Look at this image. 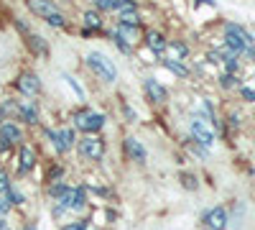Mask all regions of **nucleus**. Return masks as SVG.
<instances>
[{"mask_svg": "<svg viewBox=\"0 0 255 230\" xmlns=\"http://www.w3.org/2000/svg\"><path fill=\"white\" fill-rule=\"evenodd\" d=\"M138 20H140V18H138L135 13H123V15H120V23H125V26H138Z\"/></svg>", "mask_w": 255, "mask_h": 230, "instance_id": "24", "label": "nucleus"}, {"mask_svg": "<svg viewBox=\"0 0 255 230\" xmlns=\"http://www.w3.org/2000/svg\"><path fill=\"white\" fill-rule=\"evenodd\" d=\"M191 136H194V141H199L202 146H212V143H215V133H212V128L202 118L191 120Z\"/></svg>", "mask_w": 255, "mask_h": 230, "instance_id": "6", "label": "nucleus"}, {"mask_svg": "<svg viewBox=\"0 0 255 230\" xmlns=\"http://www.w3.org/2000/svg\"><path fill=\"white\" fill-rule=\"evenodd\" d=\"M84 64H87L102 82H115L118 79V67L100 51H90L87 56H84Z\"/></svg>", "mask_w": 255, "mask_h": 230, "instance_id": "1", "label": "nucleus"}, {"mask_svg": "<svg viewBox=\"0 0 255 230\" xmlns=\"http://www.w3.org/2000/svg\"><path fill=\"white\" fill-rule=\"evenodd\" d=\"M84 23H87V31H92V28H100L102 26V18L95 10H90V13H84Z\"/></svg>", "mask_w": 255, "mask_h": 230, "instance_id": "20", "label": "nucleus"}, {"mask_svg": "<svg viewBox=\"0 0 255 230\" xmlns=\"http://www.w3.org/2000/svg\"><path fill=\"white\" fill-rule=\"evenodd\" d=\"M95 3H97L100 10H110L113 8V0H95Z\"/></svg>", "mask_w": 255, "mask_h": 230, "instance_id": "35", "label": "nucleus"}, {"mask_svg": "<svg viewBox=\"0 0 255 230\" xmlns=\"http://www.w3.org/2000/svg\"><path fill=\"white\" fill-rule=\"evenodd\" d=\"M74 125L77 128H82L84 133H97L105 128V115L102 113H77L74 115Z\"/></svg>", "mask_w": 255, "mask_h": 230, "instance_id": "3", "label": "nucleus"}, {"mask_svg": "<svg viewBox=\"0 0 255 230\" xmlns=\"http://www.w3.org/2000/svg\"><path fill=\"white\" fill-rule=\"evenodd\" d=\"M232 85H235V77H232V74H225V77H222V87H232Z\"/></svg>", "mask_w": 255, "mask_h": 230, "instance_id": "36", "label": "nucleus"}, {"mask_svg": "<svg viewBox=\"0 0 255 230\" xmlns=\"http://www.w3.org/2000/svg\"><path fill=\"white\" fill-rule=\"evenodd\" d=\"M67 190H69V187L64 184V182H59V184H54V187H51V197H56V200H59V197H61L64 192H67Z\"/></svg>", "mask_w": 255, "mask_h": 230, "instance_id": "28", "label": "nucleus"}, {"mask_svg": "<svg viewBox=\"0 0 255 230\" xmlns=\"http://www.w3.org/2000/svg\"><path fill=\"white\" fill-rule=\"evenodd\" d=\"M118 36H120V38H128V44H130V41L135 38V28H133V26H125V23H120Z\"/></svg>", "mask_w": 255, "mask_h": 230, "instance_id": "22", "label": "nucleus"}, {"mask_svg": "<svg viewBox=\"0 0 255 230\" xmlns=\"http://www.w3.org/2000/svg\"><path fill=\"white\" fill-rule=\"evenodd\" d=\"M243 97H245L248 102H255V90H253V87H243Z\"/></svg>", "mask_w": 255, "mask_h": 230, "instance_id": "34", "label": "nucleus"}, {"mask_svg": "<svg viewBox=\"0 0 255 230\" xmlns=\"http://www.w3.org/2000/svg\"><path fill=\"white\" fill-rule=\"evenodd\" d=\"M28 5H31V10H33V13H41V15L54 13V5L49 3V0H28Z\"/></svg>", "mask_w": 255, "mask_h": 230, "instance_id": "16", "label": "nucleus"}, {"mask_svg": "<svg viewBox=\"0 0 255 230\" xmlns=\"http://www.w3.org/2000/svg\"><path fill=\"white\" fill-rule=\"evenodd\" d=\"M113 38H115V44H118V49H120L123 54H133V49H130V44H128V41H125V38H120L118 33H115Z\"/></svg>", "mask_w": 255, "mask_h": 230, "instance_id": "26", "label": "nucleus"}, {"mask_svg": "<svg viewBox=\"0 0 255 230\" xmlns=\"http://www.w3.org/2000/svg\"><path fill=\"white\" fill-rule=\"evenodd\" d=\"M33 166H36V154H33L31 146H23V149H20V154H18V169H20V174L31 172Z\"/></svg>", "mask_w": 255, "mask_h": 230, "instance_id": "11", "label": "nucleus"}, {"mask_svg": "<svg viewBox=\"0 0 255 230\" xmlns=\"http://www.w3.org/2000/svg\"><path fill=\"white\" fill-rule=\"evenodd\" d=\"M59 177H61V169H59V166L49 172V182H54V179H59Z\"/></svg>", "mask_w": 255, "mask_h": 230, "instance_id": "38", "label": "nucleus"}, {"mask_svg": "<svg viewBox=\"0 0 255 230\" xmlns=\"http://www.w3.org/2000/svg\"><path fill=\"white\" fill-rule=\"evenodd\" d=\"M204 223L209 230H225L227 228V213L225 207H212V210L204 215Z\"/></svg>", "mask_w": 255, "mask_h": 230, "instance_id": "7", "label": "nucleus"}, {"mask_svg": "<svg viewBox=\"0 0 255 230\" xmlns=\"http://www.w3.org/2000/svg\"><path fill=\"white\" fill-rule=\"evenodd\" d=\"M181 182H184L186 190H197V179L191 177V174H184V177H181Z\"/></svg>", "mask_w": 255, "mask_h": 230, "instance_id": "31", "label": "nucleus"}, {"mask_svg": "<svg viewBox=\"0 0 255 230\" xmlns=\"http://www.w3.org/2000/svg\"><path fill=\"white\" fill-rule=\"evenodd\" d=\"M72 197H74V190L69 187V190L59 197V205H61V207H72Z\"/></svg>", "mask_w": 255, "mask_h": 230, "instance_id": "27", "label": "nucleus"}, {"mask_svg": "<svg viewBox=\"0 0 255 230\" xmlns=\"http://www.w3.org/2000/svg\"><path fill=\"white\" fill-rule=\"evenodd\" d=\"M18 141H20V128L13 123H5L3 128H0V149H10Z\"/></svg>", "mask_w": 255, "mask_h": 230, "instance_id": "9", "label": "nucleus"}, {"mask_svg": "<svg viewBox=\"0 0 255 230\" xmlns=\"http://www.w3.org/2000/svg\"><path fill=\"white\" fill-rule=\"evenodd\" d=\"M46 18V23L49 26H54V28H61V26H67V18H64L59 10H54V13H49V15H44Z\"/></svg>", "mask_w": 255, "mask_h": 230, "instance_id": "18", "label": "nucleus"}, {"mask_svg": "<svg viewBox=\"0 0 255 230\" xmlns=\"http://www.w3.org/2000/svg\"><path fill=\"white\" fill-rule=\"evenodd\" d=\"M0 118H3V108H0Z\"/></svg>", "mask_w": 255, "mask_h": 230, "instance_id": "41", "label": "nucleus"}, {"mask_svg": "<svg viewBox=\"0 0 255 230\" xmlns=\"http://www.w3.org/2000/svg\"><path fill=\"white\" fill-rule=\"evenodd\" d=\"M225 41H227L230 51H235V54H240V51H245V46H250V36L235 23H230L225 28Z\"/></svg>", "mask_w": 255, "mask_h": 230, "instance_id": "2", "label": "nucleus"}, {"mask_svg": "<svg viewBox=\"0 0 255 230\" xmlns=\"http://www.w3.org/2000/svg\"><path fill=\"white\" fill-rule=\"evenodd\" d=\"M31 46H33L36 51H44V49H46V44H41L38 36H31Z\"/></svg>", "mask_w": 255, "mask_h": 230, "instance_id": "33", "label": "nucleus"}, {"mask_svg": "<svg viewBox=\"0 0 255 230\" xmlns=\"http://www.w3.org/2000/svg\"><path fill=\"white\" fill-rule=\"evenodd\" d=\"M18 113H20V118H23L26 123H38V113H36V108H31V105H20L18 108Z\"/></svg>", "mask_w": 255, "mask_h": 230, "instance_id": "17", "label": "nucleus"}, {"mask_svg": "<svg viewBox=\"0 0 255 230\" xmlns=\"http://www.w3.org/2000/svg\"><path fill=\"white\" fill-rule=\"evenodd\" d=\"M145 41H148V46H151L156 54H161V51H166V38L158 33V31H151L145 36Z\"/></svg>", "mask_w": 255, "mask_h": 230, "instance_id": "13", "label": "nucleus"}, {"mask_svg": "<svg viewBox=\"0 0 255 230\" xmlns=\"http://www.w3.org/2000/svg\"><path fill=\"white\" fill-rule=\"evenodd\" d=\"M8 190H10V179H8L5 169H0V195H5Z\"/></svg>", "mask_w": 255, "mask_h": 230, "instance_id": "25", "label": "nucleus"}, {"mask_svg": "<svg viewBox=\"0 0 255 230\" xmlns=\"http://www.w3.org/2000/svg\"><path fill=\"white\" fill-rule=\"evenodd\" d=\"M145 92H148V97H151L153 102H166V100H168L166 87L161 85L158 79H153V77H148V79H145Z\"/></svg>", "mask_w": 255, "mask_h": 230, "instance_id": "10", "label": "nucleus"}, {"mask_svg": "<svg viewBox=\"0 0 255 230\" xmlns=\"http://www.w3.org/2000/svg\"><path fill=\"white\" fill-rule=\"evenodd\" d=\"M166 51L171 54V59H174V61H176V59H186V54H189L186 44H181V41H174V44H166Z\"/></svg>", "mask_w": 255, "mask_h": 230, "instance_id": "14", "label": "nucleus"}, {"mask_svg": "<svg viewBox=\"0 0 255 230\" xmlns=\"http://www.w3.org/2000/svg\"><path fill=\"white\" fill-rule=\"evenodd\" d=\"M84 205H87V192H84V187H77V190H74V197H72V210L82 213Z\"/></svg>", "mask_w": 255, "mask_h": 230, "instance_id": "15", "label": "nucleus"}, {"mask_svg": "<svg viewBox=\"0 0 255 230\" xmlns=\"http://www.w3.org/2000/svg\"><path fill=\"white\" fill-rule=\"evenodd\" d=\"M18 90L23 92V95H38L41 92V79L36 74H31V72L20 74L18 77Z\"/></svg>", "mask_w": 255, "mask_h": 230, "instance_id": "8", "label": "nucleus"}, {"mask_svg": "<svg viewBox=\"0 0 255 230\" xmlns=\"http://www.w3.org/2000/svg\"><path fill=\"white\" fill-rule=\"evenodd\" d=\"M225 67H227V74H232V72L238 69V59H235V56H227V59H225Z\"/></svg>", "mask_w": 255, "mask_h": 230, "instance_id": "32", "label": "nucleus"}, {"mask_svg": "<svg viewBox=\"0 0 255 230\" xmlns=\"http://www.w3.org/2000/svg\"><path fill=\"white\" fill-rule=\"evenodd\" d=\"M46 138L54 141L56 146V151H69L72 146H74V131L72 128H61V131H46Z\"/></svg>", "mask_w": 255, "mask_h": 230, "instance_id": "5", "label": "nucleus"}, {"mask_svg": "<svg viewBox=\"0 0 255 230\" xmlns=\"http://www.w3.org/2000/svg\"><path fill=\"white\" fill-rule=\"evenodd\" d=\"M113 8H118L120 15L123 13H135V3H133V0H113Z\"/></svg>", "mask_w": 255, "mask_h": 230, "instance_id": "19", "label": "nucleus"}, {"mask_svg": "<svg viewBox=\"0 0 255 230\" xmlns=\"http://www.w3.org/2000/svg\"><path fill=\"white\" fill-rule=\"evenodd\" d=\"M64 230H84V223H72V225H64Z\"/></svg>", "mask_w": 255, "mask_h": 230, "instance_id": "37", "label": "nucleus"}, {"mask_svg": "<svg viewBox=\"0 0 255 230\" xmlns=\"http://www.w3.org/2000/svg\"><path fill=\"white\" fill-rule=\"evenodd\" d=\"M8 210H10L8 197H5V195H0V218H5V215H8Z\"/></svg>", "mask_w": 255, "mask_h": 230, "instance_id": "30", "label": "nucleus"}, {"mask_svg": "<svg viewBox=\"0 0 255 230\" xmlns=\"http://www.w3.org/2000/svg\"><path fill=\"white\" fill-rule=\"evenodd\" d=\"M64 79L69 82V87H72V90H74V92H77L79 97H84V90H82V87L77 85V79H74V77H69V74H64Z\"/></svg>", "mask_w": 255, "mask_h": 230, "instance_id": "29", "label": "nucleus"}, {"mask_svg": "<svg viewBox=\"0 0 255 230\" xmlns=\"http://www.w3.org/2000/svg\"><path fill=\"white\" fill-rule=\"evenodd\" d=\"M79 154L92 159V161H100L105 156V143L100 138H95V136H87V138L79 141Z\"/></svg>", "mask_w": 255, "mask_h": 230, "instance_id": "4", "label": "nucleus"}, {"mask_svg": "<svg viewBox=\"0 0 255 230\" xmlns=\"http://www.w3.org/2000/svg\"><path fill=\"white\" fill-rule=\"evenodd\" d=\"M123 146H125V154L130 156L133 161H138V164H143V161H145V156H148V154H145V149L140 146V141H135V138H125V143H123Z\"/></svg>", "mask_w": 255, "mask_h": 230, "instance_id": "12", "label": "nucleus"}, {"mask_svg": "<svg viewBox=\"0 0 255 230\" xmlns=\"http://www.w3.org/2000/svg\"><path fill=\"white\" fill-rule=\"evenodd\" d=\"M199 3H209V5H212V0H199Z\"/></svg>", "mask_w": 255, "mask_h": 230, "instance_id": "40", "label": "nucleus"}, {"mask_svg": "<svg viewBox=\"0 0 255 230\" xmlns=\"http://www.w3.org/2000/svg\"><path fill=\"white\" fill-rule=\"evenodd\" d=\"M163 64H166L168 69H171L174 74H179V77H186V74H189V69H186L184 64H179V61H174V59H166Z\"/></svg>", "mask_w": 255, "mask_h": 230, "instance_id": "21", "label": "nucleus"}, {"mask_svg": "<svg viewBox=\"0 0 255 230\" xmlns=\"http://www.w3.org/2000/svg\"><path fill=\"white\" fill-rule=\"evenodd\" d=\"M245 56H250V59H255V46H245Z\"/></svg>", "mask_w": 255, "mask_h": 230, "instance_id": "39", "label": "nucleus"}, {"mask_svg": "<svg viewBox=\"0 0 255 230\" xmlns=\"http://www.w3.org/2000/svg\"><path fill=\"white\" fill-rule=\"evenodd\" d=\"M5 197H8V202H10V205H23V195H20L13 184H10V190L5 192Z\"/></svg>", "mask_w": 255, "mask_h": 230, "instance_id": "23", "label": "nucleus"}]
</instances>
